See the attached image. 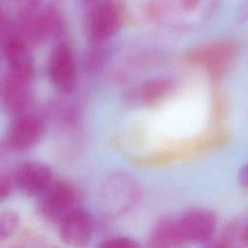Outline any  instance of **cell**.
<instances>
[{
	"label": "cell",
	"mask_w": 248,
	"mask_h": 248,
	"mask_svg": "<svg viewBox=\"0 0 248 248\" xmlns=\"http://www.w3.org/2000/svg\"><path fill=\"white\" fill-rule=\"evenodd\" d=\"M220 242L224 248H248V214L232 221Z\"/></svg>",
	"instance_id": "13"
},
{
	"label": "cell",
	"mask_w": 248,
	"mask_h": 248,
	"mask_svg": "<svg viewBox=\"0 0 248 248\" xmlns=\"http://www.w3.org/2000/svg\"><path fill=\"white\" fill-rule=\"evenodd\" d=\"M78 199V190L72 182L53 180L39 197V211L47 220L58 223L66 213L76 208Z\"/></svg>",
	"instance_id": "1"
},
{
	"label": "cell",
	"mask_w": 248,
	"mask_h": 248,
	"mask_svg": "<svg viewBox=\"0 0 248 248\" xmlns=\"http://www.w3.org/2000/svg\"><path fill=\"white\" fill-rule=\"evenodd\" d=\"M29 81L9 73L0 83V99L6 111L13 115H21L30 102Z\"/></svg>",
	"instance_id": "10"
},
{
	"label": "cell",
	"mask_w": 248,
	"mask_h": 248,
	"mask_svg": "<svg viewBox=\"0 0 248 248\" xmlns=\"http://www.w3.org/2000/svg\"><path fill=\"white\" fill-rule=\"evenodd\" d=\"M237 18L241 22L248 21V0H244L240 4L237 11Z\"/></svg>",
	"instance_id": "20"
},
{
	"label": "cell",
	"mask_w": 248,
	"mask_h": 248,
	"mask_svg": "<svg viewBox=\"0 0 248 248\" xmlns=\"http://www.w3.org/2000/svg\"><path fill=\"white\" fill-rule=\"evenodd\" d=\"M232 48L230 45H213L195 52V59L207 65L211 69L220 68L225 64L232 54Z\"/></svg>",
	"instance_id": "14"
},
{
	"label": "cell",
	"mask_w": 248,
	"mask_h": 248,
	"mask_svg": "<svg viewBox=\"0 0 248 248\" xmlns=\"http://www.w3.org/2000/svg\"><path fill=\"white\" fill-rule=\"evenodd\" d=\"M237 180L241 187L248 189V163L243 165L238 171Z\"/></svg>",
	"instance_id": "19"
},
{
	"label": "cell",
	"mask_w": 248,
	"mask_h": 248,
	"mask_svg": "<svg viewBox=\"0 0 248 248\" xmlns=\"http://www.w3.org/2000/svg\"><path fill=\"white\" fill-rule=\"evenodd\" d=\"M98 248H140V244L126 236H116L105 239L100 243Z\"/></svg>",
	"instance_id": "16"
},
{
	"label": "cell",
	"mask_w": 248,
	"mask_h": 248,
	"mask_svg": "<svg viewBox=\"0 0 248 248\" xmlns=\"http://www.w3.org/2000/svg\"><path fill=\"white\" fill-rule=\"evenodd\" d=\"M107 202L117 212H126L139 200L140 188L137 181L127 173L112 175L104 191Z\"/></svg>",
	"instance_id": "8"
},
{
	"label": "cell",
	"mask_w": 248,
	"mask_h": 248,
	"mask_svg": "<svg viewBox=\"0 0 248 248\" xmlns=\"http://www.w3.org/2000/svg\"><path fill=\"white\" fill-rule=\"evenodd\" d=\"M205 248H224V247H223V245L221 244V242L218 241V242H216V243H213V244L208 245V246L205 247Z\"/></svg>",
	"instance_id": "21"
},
{
	"label": "cell",
	"mask_w": 248,
	"mask_h": 248,
	"mask_svg": "<svg viewBox=\"0 0 248 248\" xmlns=\"http://www.w3.org/2000/svg\"><path fill=\"white\" fill-rule=\"evenodd\" d=\"M58 230L65 244L74 248H84L92 239L94 219L87 210L76 207L60 219Z\"/></svg>",
	"instance_id": "5"
},
{
	"label": "cell",
	"mask_w": 248,
	"mask_h": 248,
	"mask_svg": "<svg viewBox=\"0 0 248 248\" xmlns=\"http://www.w3.org/2000/svg\"><path fill=\"white\" fill-rule=\"evenodd\" d=\"M47 75L52 85L63 94L72 93L77 85V67L70 47L56 46L47 61Z\"/></svg>",
	"instance_id": "4"
},
{
	"label": "cell",
	"mask_w": 248,
	"mask_h": 248,
	"mask_svg": "<svg viewBox=\"0 0 248 248\" xmlns=\"http://www.w3.org/2000/svg\"><path fill=\"white\" fill-rule=\"evenodd\" d=\"M14 180L8 175L0 174V202L5 201L13 192Z\"/></svg>",
	"instance_id": "17"
},
{
	"label": "cell",
	"mask_w": 248,
	"mask_h": 248,
	"mask_svg": "<svg viewBox=\"0 0 248 248\" xmlns=\"http://www.w3.org/2000/svg\"><path fill=\"white\" fill-rule=\"evenodd\" d=\"M172 90V82L166 78L149 79L132 89L126 99L129 103L149 106L164 98Z\"/></svg>",
	"instance_id": "12"
},
{
	"label": "cell",
	"mask_w": 248,
	"mask_h": 248,
	"mask_svg": "<svg viewBox=\"0 0 248 248\" xmlns=\"http://www.w3.org/2000/svg\"><path fill=\"white\" fill-rule=\"evenodd\" d=\"M4 55L10 67V74L26 81H31L35 65L33 55L23 38L10 36L3 46Z\"/></svg>",
	"instance_id": "9"
},
{
	"label": "cell",
	"mask_w": 248,
	"mask_h": 248,
	"mask_svg": "<svg viewBox=\"0 0 248 248\" xmlns=\"http://www.w3.org/2000/svg\"><path fill=\"white\" fill-rule=\"evenodd\" d=\"M52 181V170L39 161L24 162L14 176V184L23 195L30 198H39Z\"/></svg>",
	"instance_id": "6"
},
{
	"label": "cell",
	"mask_w": 248,
	"mask_h": 248,
	"mask_svg": "<svg viewBox=\"0 0 248 248\" xmlns=\"http://www.w3.org/2000/svg\"><path fill=\"white\" fill-rule=\"evenodd\" d=\"M20 227V216L14 210L0 211V243L15 235Z\"/></svg>",
	"instance_id": "15"
},
{
	"label": "cell",
	"mask_w": 248,
	"mask_h": 248,
	"mask_svg": "<svg viewBox=\"0 0 248 248\" xmlns=\"http://www.w3.org/2000/svg\"><path fill=\"white\" fill-rule=\"evenodd\" d=\"M8 30H9V26H8L7 17L0 8V42H3V46L5 42L8 40V38L10 37L7 35Z\"/></svg>",
	"instance_id": "18"
},
{
	"label": "cell",
	"mask_w": 248,
	"mask_h": 248,
	"mask_svg": "<svg viewBox=\"0 0 248 248\" xmlns=\"http://www.w3.org/2000/svg\"><path fill=\"white\" fill-rule=\"evenodd\" d=\"M14 248H20V247H14Z\"/></svg>",
	"instance_id": "23"
},
{
	"label": "cell",
	"mask_w": 248,
	"mask_h": 248,
	"mask_svg": "<svg viewBox=\"0 0 248 248\" xmlns=\"http://www.w3.org/2000/svg\"><path fill=\"white\" fill-rule=\"evenodd\" d=\"M45 132V123L38 116L19 115L8 131V143L15 151H26L40 142Z\"/></svg>",
	"instance_id": "7"
},
{
	"label": "cell",
	"mask_w": 248,
	"mask_h": 248,
	"mask_svg": "<svg viewBox=\"0 0 248 248\" xmlns=\"http://www.w3.org/2000/svg\"><path fill=\"white\" fill-rule=\"evenodd\" d=\"M47 248H58V247H56V246H50V247H47Z\"/></svg>",
	"instance_id": "22"
},
{
	"label": "cell",
	"mask_w": 248,
	"mask_h": 248,
	"mask_svg": "<svg viewBox=\"0 0 248 248\" xmlns=\"http://www.w3.org/2000/svg\"><path fill=\"white\" fill-rule=\"evenodd\" d=\"M122 25V16L116 4L103 1L94 5L85 19L87 37L93 42L105 41L115 35Z\"/></svg>",
	"instance_id": "3"
},
{
	"label": "cell",
	"mask_w": 248,
	"mask_h": 248,
	"mask_svg": "<svg viewBox=\"0 0 248 248\" xmlns=\"http://www.w3.org/2000/svg\"><path fill=\"white\" fill-rule=\"evenodd\" d=\"M186 245L176 216L169 215L159 219L147 238V248H184Z\"/></svg>",
	"instance_id": "11"
},
{
	"label": "cell",
	"mask_w": 248,
	"mask_h": 248,
	"mask_svg": "<svg viewBox=\"0 0 248 248\" xmlns=\"http://www.w3.org/2000/svg\"><path fill=\"white\" fill-rule=\"evenodd\" d=\"M176 217L180 232L186 244L208 242L217 227L215 213L203 207L187 209Z\"/></svg>",
	"instance_id": "2"
}]
</instances>
